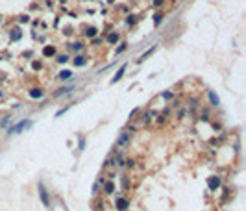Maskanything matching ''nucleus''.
Wrapping results in <instances>:
<instances>
[{
	"label": "nucleus",
	"mask_w": 246,
	"mask_h": 211,
	"mask_svg": "<svg viewBox=\"0 0 246 211\" xmlns=\"http://www.w3.org/2000/svg\"><path fill=\"white\" fill-rule=\"evenodd\" d=\"M37 189H39V196H41V202H43L46 207H50V198H48V191L45 189V184H43V181H39Z\"/></svg>",
	"instance_id": "1"
},
{
	"label": "nucleus",
	"mask_w": 246,
	"mask_h": 211,
	"mask_svg": "<svg viewBox=\"0 0 246 211\" xmlns=\"http://www.w3.org/2000/svg\"><path fill=\"white\" fill-rule=\"evenodd\" d=\"M30 124H32L30 121H20L19 124H15L13 128H9V130H8V135H13V133H19V132H22V130H24V128H28Z\"/></svg>",
	"instance_id": "2"
},
{
	"label": "nucleus",
	"mask_w": 246,
	"mask_h": 211,
	"mask_svg": "<svg viewBox=\"0 0 246 211\" xmlns=\"http://www.w3.org/2000/svg\"><path fill=\"white\" fill-rule=\"evenodd\" d=\"M115 206H117L118 211H128L130 202H128V198H124V196H117V198H115Z\"/></svg>",
	"instance_id": "3"
},
{
	"label": "nucleus",
	"mask_w": 246,
	"mask_h": 211,
	"mask_svg": "<svg viewBox=\"0 0 246 211\" xmlns=\"http://www.w3.org/2000/svg\"><path fill=\"white\" fill-rule=\"evenodd\" d=\"M207 185H209L211 191H216V189L220 187V178L219 176H211V178L207 180Z\"/></svg>",
	"instance_id": "4"
},
{
	"label": "nucleus",
	"mask_w": 246,
	"mask_h": 211,
	"mask_svg": "<svg viewBox=\"0 0 246 211\" xmlns=\"http://www.w3.org/2000/svg\"><path fill=\"white\" fill-rule=\"evenodd\" d=\"M126 69H128V65H122L120 69L117 70V74L111 78V83H117V82H120L122 80V76H124V72H126Z\"/></svg>",
	"instance_id": "5"
},
{
	"label": "nucleus",
	"mask_w": 246,
	"mask_h": 211,
	"mask_svg": "<svg viewBox=\"0 0 246 211\" xmlns=\"http://www.w3.org/2000/svg\"><path fill=\"white\" fill-rule=\"evenodd\" d=\"M70 91H74V85H69V87H61V89H58L54 93V98H59V96H63V95H67V93H70Z\"/></svg>",
	"instance_id": "6"
},
{
	"label": "nucleus",
	"mask_w": 246,
	"mask_h": 211,
	"mask_svg": "<svg viewBox=\"0 0 246 211\" xmlns=\"http://www.w3.org/2000/svg\"><path fill=\"white\" fill-rule=\"evenodd\" d=\"M22 37V32H20V28H13L11 33H9V41H19Z\"/></svg>",
	"instance_id": "7"
},
{
	"label": "nucleus",
	"mask_w": 246,
	"mask_h": 211,
	"mask_svg": "<svg viewBox=\"0 0 246 211\" xmlns=\"http://www.w3.org/2000/svg\"><path fill=\"white\" fill-rule=\"evenodd\" d=\"M43 56H45V58H52V56H56V46H52V45L45 46L43 48Z\"/></svg>",
	"instance_id": "8"
},
{
	"label": "nucleus",
	"mask_w": 246,
	"mask_h": 211,
	"mask_svg": "<svg viewBox=\"0 0 246 211\" xmlns=\"http://www.w3.org/2000/svg\"><path fill=\"white\" fill-rule=\"evenodd\" d=\"M156 48H157V45H154V46L150 48V50H146V52H144V54H143V56H141V58L137 59V63H143V61H144L146 58H150V56H152L154 52H156Z\"/></svg>",
	"instance_id": "9"
},
{
	"label": "nucleus",
	"mask_w": 246,
	"mask_h": 211,
	"mask_svg": "<svg viewBox=\"0 0 246 211\" xmlns=\"http://www.w3.org/2000/svg\"><path fill=\"white\" fill-rule=\"evenodd\" d=\"M104 193L105 194H113L115 193V184H113V181H105V185H104Z\"/></svg>",
	"instance_id": "10"
},
{
	"label": "nucleus",
	"mask_w": 246,
	"mask_h": 211,
	"mask_svg": "<svg viewBox=\"0 0 246 211\" xmlns=\"http://www.w3.org/2000/svg\"><path fill=\"white\" fill-rule=\"evenodd\" d=\"M118 39H120V35H118L117 32H113V33L107 35V39H105V41H107L109 45H115V43H118Z\"/></svg>",
	"instance_id": "11"
},
{
	"label": "nucleus",
	"mask_w": 246,
	"mask_h": 211,
	"mask_svg": "<svg viewBox=\"0 0 246 211\" xmlns=\"http://www.w3.org/2000/svg\"><path fill=\"white\" fill-rule=\"evenodd\" d=\"M128 141H130V135H128V133H120V137H118L117 145H118V146H126V145H128Z\"/></svg>",
	"instance_id": "12"
},
{
	"label": "nucleus",
	"mask_w": 246,
	"mask_h": 211,
	"mask_svg": "<svg viewBox=\"0 0 246 211\" xmlns=\"http://www.w3.org/2000/svg\"><path fill=\"white\" fill-rule=\"evenodd\" d=\"M43 95H45L43 89H37V87H35V89H30V96H32V98H41Z\"/></svg>",
	"instance_id": "13"
},
{
	"label": "nucleus",
	"mask_w": 246,
	"mask_h": 211,
	"mask_svg": "<svg viewBox=\"0 0 246 211\" xmlns=\"http://www.w3.org/2000/svg\"><path fill=\"white\" fill-rule=\"evenodd\" d=\"M209 100H211V104H213V106H220V98L219 96H216L215 93H213V91H209Z\"/></svg>",
	"instance_id": "14"
},
{
	"label": "nucleus",
	"mask_w": 246,
	"mask_h": 211,
	"mask_svg": "<svg viewBox=\"0 0 246 211\" xmlns=\"http://www.w3.org/2000/svg\"><path fill=\"white\" fill-rule=\"evenodd\" d=\"M96 33H98V30H96L95 26H87L85 28V35H87V37H95Z\"/></svg>",
	"instance_id": "15"
},
{
	"label": "nucleus",
	"mask_w": 246,
	"mask_h": 211,
	"mask_svg": "<svg viewBox=\"0 0 246 211\" xmlns=\"http://www.w3.org/2000/svg\"><path fill=\"white\" fill-rule=\"evenodd\" d=\"M58 78L59 80H70V78H72V72H70V70H61Z\"/></svg>",
	"instance_id": "16"
},
{
	"label": "nucleus",
	"mask_w": 246,
	"mask_h": 211,
	"mask_svg": "<svg viewBox=\"0 0 246 211\" xmlns=\"http://www.w3.org/2000/svg\"><path fill=\"white\" fill-rule=\"evenodd\" d=\"M85 58H83V56H76V59H74V65L76 67H83V65H85Z\"/></svg>",
	"instance_id": "17"
},
{
	"label": "nucleus",
	"mask_w": 246,
	"mask_h": 211,
	"mask_svg": "<svg viewBox=\"0 0 246 211\" xmlns=\"http://www.w3.org/2000/svg\"><path fill=\"white\" fill-rule=\"evenodd\" d=\"M135 20H137L135 15H130L128 19H126V24H128V26H133V24H135Z\"/></svg>",
	"instance_id": "18"
},
{
	"label": "nucleus",
	"mask_w": 246,
	"mask_h": 211,
	"mask_svg": "<svg viewBox=\"0 0 246 211\" xmlns=\"http://www.w3.org/2000/svg\"><path fill=\"white\" fill-rule=\"evenodd\" d=\"M126 46H128V45H126V43H120V45H118V48H117V50H115V54H122V52L126 50Z\"/></svg>",
	"instance_id": "19"
},
{
	"label": "nucleus",
	"mask_w": 246,
	"mask_h": 211,
	"mask_svg": "<svg viewBox=\"0 0 246 211\" xmlns=\"http://www.w3.org/2000/svg\"><path fill=\"white\" fill-rule=\"evenodd\" d=\"M161 20H163V15H161V13H156V15H154V22L161 24Z\"/></svg>",
	"instance_id": "20"
},
{
	"label": "nucleus",
	"mask_w": 246,
	"mask_h": 211,
	"mask_svg": "<svg viewBox=\"0 0 246 211\" xmlns=\"http://www.w3.org/2000/svg\"><path fill=\"white\" fill-rule=\"evenodd\" d=\"M82 48H83V45H82V43H74V45H72V50H74V52H80Z\"/></svg>",
	"instance_id": "21"
},
{
	"label": "nucleus",
	"mask_w": 246,
	"mask_h": 211,
	"mask_svg": "<svg viewBox=\"0 0 246 211\" xmlns=\"http://www.w3.org/2000/svg\"><path fill=\"white\" fill-rule=\"evenodd\" d=\"M67 61H69V56H65V54L58 58V63H67Z\"/></svg>",
	"instance_id": "22"
},
{
	"label": "nucleus",
	"mask_w": 246,
	"mask_h": 211,
	"mask_svg": "<svg viewBox=\"0 0 246 211\" xmlns=\"http://www.w3.org/2000/svg\"><path fill=\"white\" fill-rule=\"evenodd\" d=\"M19 22H30V17H28V15H20L19 17Z\"/></svg>",
	"instance_id": "23"
},
{
	"label": "nucleus",
	"mask_w": 246,
	"mask_h": 211,
	"mask_svg": "<svg viewBox=\"0 0 246 211\" xmlns=\"http://www.w3.org/2000/svg\"><path fill=\"white\" fill-rule=\"evenodd\" d=\"M32 69H33V70L41 69V61H33V63H32Z\"/></svg>",
	"instance_id": "24"
},
{
	"label": "nucleus",
	"mask_w": 246,
	"mask_h": 211,
	"mask_svg": "<svg viewBox=\"0 0 246 211\" xmlns=\"http://www.w3.org/2000/svg\"><path fill=\"white\" fill-rule=\"evenodd\" d=\"M154 6H156V8H159V6H163L165 4V0H154V2H152Z\"/></svg>",
	"instance_id": "25"
},
{
	"label": "nucleus",
	"mask_w": 246,
	"mask_h": 211,
	"mask_svg": "<svg viewBox=\"0 0 246 211\" xmlns=\"http://www.w3.org/2000/svg\"><path fill=\"white\" fill-rule=\"evenodd\" d=\"M98 189H100V185H98V181H96V184L93 185V194H96V193H98Z\"/></svg>",
	"instance_id": "26"
},
{
	"label": "nucleus",
	"mask_w": 246,
	"mask_h": 211,
	"mask_svg": "<svg viewBox=\"0 0 246 211\" xmlns=\"http://www.w3.org/2000/svg\"><path fill=\"white\" fill-rule=\"evenodd\" d=\"M163 96H165V98H167V100H170V98H172V96H174V93H170V91H168V93H165V95H163Z\"/></svg>",
	"instance_id": "27"
},
{
	"label": "nucleus",
	"mask_w": 246,
	"mask_h": 211,
	"mask_svg": "<svg viewBox=\"0 0 246 211\" xmlns=\"http://www.w3.org/2000/svg\"><path fill=\"white\" fill-rule=\"evenodd\" d=\"M83 146H85V139L80 137V150H83Z\"/></svg>",
	"instance_id": "28"
},
{
	"label": "nucleus",
	"mask_w": 246,
	"mask_h": 211,
	"mask_svg": "<svg viewBox=\"0 0 246 211\" xmlns=\"http://www.w3.org/2000/svg\"><path fill=\"white\" fill-rule=\"evenodd\" d=\"M0 96H2V93H0Z\"/></svg>",
	"instance_id": "29"
}]
</instances>
